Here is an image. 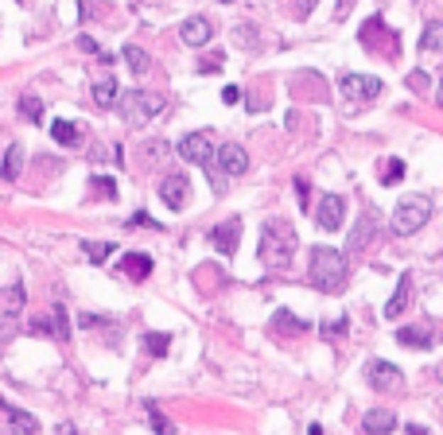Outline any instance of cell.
<instances>
[{"label":"cell","mask_w":443,"mask_h":435,"mask_svg":"<svg viewBox=\"0 0 443 435\" xmlns=\"http://www.w3.org/2000/svg\"><path fill=\"white\" fill-rule=\"evenodd\" d=\"M295 229H292V221H284V218H273V221H265L261 226V245H257V253H261V260H265L268 268H276V272H284V268L292 265V257H295Z\"/></svg>","instance_id":"cell-1"},{"label":"cell","mask_w":443,"mask_h":435,"mask_svg":"<svg viewBox=\"0 0 443 435\" xmlns=\"http://www.w3.org/2000/svg\"><path fill=\"white\" fill-rule=\"evenodd\" d=\"M311 284H315L319 292L327 295H339L346 288V276H350V265L346 257H342L339 249H327V245H319V249H311V268H307Z\"/></svg>","instance_id":"cell-2"},{"label":"cell","mask_w":443,"mask_h":435,"mask_svg":"<svg viewBox=\"0 0 443 435\" xmlns=\"http://www.w3.org/2000/svg\"><path fill=\"white\" fill-rule=\"evenodd\" d=\"M432 218V199L428 194H408V199H400V207L393 210V221L389 229L397 237H412L416 229H424Z\"/></svg>","instance_id":"cell-3"},{"label":"cell","mask_w":443,"mask_h":435,"mask_svg":"<svg viewBox=\"0 0 443 435\" xmlns=\"http://www.w3.org/2000/svg\"><path fill=\"white\" fill-rule=\"evenodd\" d=\"M160 109H163L160 94H144V89H128V94H121V117H125L128 125H148Z\"/></svg>","instance_id":"cell-4"},{"label":"cell","mask_w":443,"mask_h":435,"mask_svg":"<svg viewBox=\"0 0 443 435\" xmlns=\"http://www.w3.org/2000/svg\"><path fill=\"white\" fill-rule=\"evenodd\" d=\"M339 86H342V97H358V101H369V97H377V94L385 89V82L373 78V74H342Z\"/></svg>","instance_id":"cell-5"},{"label":"cell","mask_w":443,"mask_h":435,"mask_svg":"<svg viewBox=\"0 0 443 435\" xmlns=\"http://www.w3.org/2000/svg\"><path fill=\"white\" fill-rule=\"evenodd\" d=\"M179 155H183L187 163H199V167H210L214 163V144H210L207 133H191L179 141Z\"/></svg>","instance_id":"cell-6"},{"label":"cell","mask_w":443,"mask_h":435,"mask_svg":"<svg viewBox=\"0 0 443 435\" xmlns=\"http://www.w3.org/2000/svg\"><path fill=\"white\" fill-rule=\"evenodd\" d=\"M315 221L327 233L342 229V221H346V199H342V194H323V202H319V210H315Z\"/></svg>","instance_id":"cell-7"},{"label":"cell","mask_w":443,"mask_h":435,"mask_svg":"<svg viewBox=\"0 0 443 435\" xmlns=\"http://www.w3.org/2000/svg\"><path fill=\"white\" fill-rule=\"evenodd\" d=\"M237 241H241V218H226L210 229V245L222 253V257H234L237 253Z\"/></svg>","instance_id":"cell-8"},{"label":"cell","mask_w":443,"mask_h":435,"mask_svg":"<svg viewBox=\"0 0 443 435\" xmlns=\"http://www.w3.org/2000/svg\"><path fill=\"white\" fill-rule=\"evenodd\" d=\"M366 377L377 392H397L400 389V369L393 362H381V358H373V362L366 365Z\"/></svg>","instance_id":"cell-9"},{"label":"cell","mask_w":443,"mask_h":435,"mask_svg":"<svg viewBox=\"0 0 443 435\" xmlns=\"http://www.w3.org/2000/svg\"><path fill=\"white\" fill-rule=\"evenodd\" d=\"M187 191H191V179L179 175V171H175V175H168V179L160 183V199L168 202L171 210H183V207H187V199H191Z\"/></svg>","instance_id":"cell-10"},{"label":"cell","mask_w":443,"mask_h":435,"mask_svg":"<svg viewBox=\"0 0 443 435\" xmlns=\"http://www.w3.org/2000/svg\"><path fill=\"white\" fill-rule=\"evenodd\" d=\"M214 163L222 167V175H245L249 171V155H245L241 144H222Z\"/></svg>","instance_id":"cell-11"},{"label":"cell","mask_w":443,"mask_h":435,"mask_svg":"<svg viewBox=\"0 0 443 435\" xmlns=\"http://www.w3.org/2000/svg\"><path fill=\"white\" fill-rule=\"evenodd\" d=\"M4 408V431L8 435H39V420L23 408H12V404H0Z\"/></svg>","instance_id":"cell-12"},{"label":"cell","mask_w":443,"mask_h":435,"mask_svg":"<svg viewBox=\"0 0 443 435\" xmlns=\"http://www.w3.org/2000/svg\"><path fill=\"white\" fill-rule=\"evenodd\" d=\"M377 229H381V221H377L373 210H366L362 221L354 226V233H350V241H346V253H366V245L377 237Z\"/></svg>","instance_id":"cell-13"},{"label":"cell","mask_w":443,"mask_h":435,"mask_svg":"<svg viewBox=\"0 0 443 435\" xmlns=\"http://www.w3.org/2000/svg\"><path fill=\"white\" fill-rule=\"evenodd\" d=\"M210 35H214V28H210L207 16H191V20H183V28H179V39H183L187 47H207Z\"/></svg>","instance_id":"cell-14"},{"label":"cell","mask_w":443,"mask_h":435,"mask_svg":"<svg viewBox=\"0 0 443 435\" xmlns=\"http://www.w3.org/2000/svg\"><path fill=\"white\" fill-rule=\"evenodd\" d=\"M362 428H366V435H389L397 428V412L393 408H369L362 416Z\"/></svg>","instance_id":"cell-15"},{"label":"cell","mask_w":443,"mask_h":435,"mask_svg":"<svg viewBox=\"0 0 443 435\" xmlns=\"http://www.w3.org/2000/svg\"><path fill=\"white\" fill-rule=\"evenodd\" d=\"M408 295H412V276H408V272H400L397 288H393L389 303H385V319H400V315H405V307H408Z\"/></svg>","instance_id":"cell-16"},{"label":"cell","mask_w":443,"mask_h":435,"mask_svg":"<svg viewBox=\"0 0 443 435\" xmlns=\"http://www.w3.org/2000/svg\"><path fill=\"white\" fill-rule=\"evenodd\" d=\"M397 342L408 350H432V326L428 323H416V326H400Z\"/></svg>","instance_id":"cell-17"},{"label":"cell","mask_w":443,"mask_h":435,"mask_svg":"<svg viewBox=\"0 0 443 435\" xmlns=\"http://www.w3.org/2000/svg\"><path fill=\"white\" fill-rule=\"evenodd\" d=\"M47 331H51L55 342H67L70 338V315H67V307H62V303L47 311Z\"/></svg>","instance_id":"cell-18"},{"label":"cell","mask_w":443,"mask_h":435,"mask_svg":"<svg viewBox=\"0 0 443 435\" xmlns=\"http://www.w3.org/2000/svg\"><path fill=\"white\" fill-rule=\"evenodd\" d=\"M121 268H125V276H133V280H148V276H152V257H148V253H128V257H121Z\"/></svg>","instance_id":"cell-19"},{"label":"cell","mask_w":443,"mask_h":435,"mask_svg":"<svg viewBox=\"0 0 443 435\" xmlns=\"http://www.w3.org/2000/svg\"><path fill=\"white\" fill-rule=\"evenodd\" d=\"M89 97H94V105L97 109H113L117 105V82L113 78H102V82H94V89H89Z\"/></svg>","instance_id":"cell-20"},{"label":"cell","mask_w":443,"mask_h":435,"mask_svg":"<svg viewBox=\"0 0 443 435\" xmlns=\"http://www.w3.org/2000/svg\"><path fill=\"white\" fill-rule=\"evenodd\" d=\"M121 55H125V62H128V70H133V74H148V70H152V59H148L141 47H133V43H128Z\"/></svg>","instance_id":"cell-21"},{"label":"cell","mask_w":443,"mask_h":435,"mask_svg":"<svg viewBox=\"0 0 443 435\" xmlns=\"http://www.w3.org/2000/svg\"><path fill=\"white\" fill-rule=\"evenodd\" d=\"M420 47L424 51H443V20H432L420 35Z\"/></svg>","instance_id":"cell-22"},{"label":"cell","mask_w":443,"mask_h":435,"mask_svg":"<svg viewBox=\"0 0 443 435\" xmlns=\"http://www.w3.org/2000/svg\"><path fill=\"white\" fill-rule=\"evenodd\" d=\"M82 253H86L89 265H105V260H109V253H117V249H113L109 241H86V245H82Z\"/></svg>","instance_id":"cell-23"},{"label":"cell","mask_w":443,"mask_h":435,"mask_svg":"<svg viewBox=\"0 0 443 435\" xmlns=\"http://www.w3.org/2000/svg\"><path fill=\"white\" fill-rule=\"evenodd\" d=\"M141 342H144V350H148L152 358H163V354H168V346H171V334H163V331L152 334V331H148Z\"/></svg>","instance_id":"cell-24"},{"label":"cell","mask_w":443,"mask_h":435,"mask_svg":"<svg viewBox=\"0 0 443 435\" xmlns=\"http://www.w3.org/2000/svg\"><path fill=\"white\" fill-rule=\"evenodd\" d=\"M23 311V284H12L4 292V319H16Z\"/></svg>","instance_id":"cell-25"},{"label":"cell","mask_w":443,"mask_h":435,"mask_svg":"<svg viewBox=\"0 0 443 435\" xmlns=\"http://www.w3.org/2000/svg\"><path fill=\"white\" fill-rule=\"evenodd\" d=\"M20 167H23V148L12 144L4 152V167H0V171H4V179H16V175H20Z\"/></svg>","instance_id":"cell-26"},{"label":"cell","mask_w":443,"mask_h":435,"mask_svg":"<svg viewBox=\"0 0 443 435\" xmlns=\"http://www.w3.org/2000/svg\"><path fill=\"white\" fill-rule=\"evenodd\" d=\"M51 136H55L59 144H78V141H82L78 125H70V121H55V125H51Z\"/></svg>","instance_id":"cell-27"},{"label":"cell","mask_w":443,"mask_h":435,"mask_svg":"<svg viewBox=\"0 0 443 435\" xmlns=\"http://www.w3.org/2000/svg\"><path fill=\"white\" fill-rule=\"evenodd\" d=\"M144 408H148V424H152L155 435H175V424H171L160 408H155V404H144Z\"/></svg>","instance_id":"cell-28"},{"label":"cell","mask_w":443,"mask_h":435,"mask_svg":"<svg viewBox=\"0 0 443 435\" xmlns=\"http://www.w3.org/2000/svg\"><path fill=\"white\" fill-rule=\"evenodd\" d=\"M400 179H405V160H389L385 171H381V183L393 187V183H400Z\"/></svg>","instance_id":"cell-29"},{"label":"cell","mask_w":443,"mask_h":435,"mask_svg":"<svg viewBox=\"0 0 443 435\" xmlns=\"http://www.w3.org/2000/svg\"><path fill=\"white\" fill-rule=\"evenodd\" d=\"M276 331H292V334H300V331H307V323L292 319V311H276Z\"/></svg>","instance_id":"cell-30"},{"label":"cell","mask_w":443,"mask_h":435,"mask_svg":"<svg viewBox=\"0 0 443 435\" xmlns=\"http://www.w3.org/2000/svg\"><path fill=\"white\" fill-rule=\"evenodd\" d=\"M20 113H23V117H28V121H39V117H43V101H39V97H20Z\"/></svg>","instance_id":"cell-31"},{"label":"cell","mask_w":443,"mask_h":435,"mask_svg":"<svg viewBox=\"0 0 443 435\" xmlns=\"http://www.w3.org/2000/svg\"><path fill=\"white\" fill-rule=\"evenodd\" d=\"M346 331H350V319H346V315H339V319H331V323H323V338H342Z\"/></svg>","instance_id":"cell-32"},{"label":"cell","mask_w":443,"mask_h":435,"mask_svg":"<svg viewBox=\"0 0 443 435\" xmlns=\"http://www.w3.org/2000/svg\"><path fill=\"white\" fill-rule=\"evenodd\" d=\"M199 70L202 74H214V70H222V51H214V55H207V59L199 62Z\"/></svg>","instance_id":"cell-33"},{"label":"cell","mask_w":443,"mask_h":435,"mask_svg":"<svg viewBox=\"0 0 443 435\" xmlns=\"http://www.w3.org/2000/svg\"><path fill=\"white\" fill-rule=\"evenodd\" d=\"M405 82H408V89H416V94H420V89H428V74H420V70H412Z\"/></svg>","instance_id":"cell-34"},{"label":"cell","mask_w":443,"mask_h":435,"mask_svg":"<svg viewBox=\"0 0 443 435\" xmlns=\"http://www.w3.org/2000/svg\"><path fill=\"white\" fill-rule=\"evenodd\" d=\"M94 191H102L105 199H113V194H117V183H113V179H94Z\"/></svg>","instance_id":"cell-35"},{"label":"cell","mask_w":443,"mask_h":435,"mask_svg":"<svg viewBox=\"0 0 443 435\" xmlns=\"http://www.w3.org/2000/svg\"><path fill=\"white\" fill-rule=\"evenodd\" d=\"M253 35H257V31H253V28H245V23L237 28V43H241V47H257V39H253Z\"/></svg>","instance_id":"cell-36"},{"label":"cell","mask_w":443,"mask_h":435,"mask_svg":"<svg viewBox=\"0 0 443 435\" xmlns=\"http://www.w3.org/2000/svg\"><path fill=\"white\" fill-rule=\"evenodd\" d=\"M315 4H319V0H295V16H300V20H307Z\"/></svg>","instance_id":"cell-37"},{"label":"cell","mask_w":443,"mask_h":435,"mask_svg":"<svg viewBox=\"0 0 443 435\" xmlns=\"http://www.w3.org/2000/svg\"><path fill=\"white\" fill-rule=\"evenodd\" d=\"M237 97H241V89H237V86H226V89H222V101H226V105H237Z\"/></svg>","instance_id":"cell-38"},{"label":"cell","mask_w":443,"mask_h":435,"mask_svg":"<svg viewBox=\"0 0 443 435\" xmlns=\"http://www.w3.org/2000/svg\"><path fill=\"white\" fill-rule=\"evenodd\" d=\"M133 226H144V229H148V226H152V229H160V221H152V218H148V214H136V218H133Z\"/></svg>","instance_id":"cell-39"},{"label":"cell","mask_w":443,"mask_h":435,"mask_svg":"<svg viewBox=\"0 0 443 435\" xmlns=\"http://www.w3.org/2000/svg\"><path fill=\"white\" fill-rule=\"evenodd\" d=\"M78 43H82V51H89V55H97V43H94V39H89V35H82V39H78Z\"/></svg>","instance_id":"cell-40"},{"label":"cell","mask_w":443,"mask_h":435,"mask_svg":"<svg viewBox=\"0 0 443 435\" xmlns=\"http://www.w3.org/2000/svg\"><path fill=\"white\" fill-rule=\"evenodd\" d=\"M55 435H78V428H74V424L67 420V424H59V428H55Z\"/></svg>","instance_id":"cell-41"},{"label":"cell","mask_w":443,"mask_h":435,"mask_svg":"<svg viewBox=\"0 0 443 435\" xmlns=\"http://www.w3.org/2000/svg\"><path fill=\"white\" fill-rule=\"evenodd\" d=\"M295 191H300V202L307 207V183H303V179H295Z\"/></svg>","instance_id":"cell-42"},{"label":"cell","mask_w":443,"mask_h":435,"mask_svg":"<svg viewBox=\"0 0 443 435\" xmlns=\"http://www.w3.org/2000/svg\"><path fill=\"white\" fill-rule=\"evenodd\" d=\"M405 435H428V428H424V424H408Z\"/></svg>","instance_id":"cell-43"},{"label":"cell","mask_w":443,"mask_h":435,"mask_svg":"<svg viewBox=\"0 0 443 435\" xmlns=\"http://www.w3.org/2000/svg\"><path fill=\"white\" fill-rule=\"evenodd\" d=\"M436 105H439V109H443V82H439V86H436Z\"/></svg>","instance_id":"cell-44"},{"label":"cell","mask_w":443,"mask_h":435,"mask_svg":"<svg viewBox=\"0 0 443 435\" xmlns=\"http://www.w3.org/2000/svg\"><path fill=\"white\" fill-rule=\"evenodd\" d=\"M436 373H439V381H443V365H439V369H436Z\"/></svg>","instance_id":"cell-45"},{"label":"cell","mask_w":443,"mask_h":435,"mask_svg":"<svg viewBox=\"0 0 443 435\" xmlns=\"http://www.w3.org/2000/svg\"><path fill=\"white\" fill-rule=\"evenodd\" d=\"M222 4H234V0H222Z\"/></svg>","instance_id":"cell-46"}]
</instances>
